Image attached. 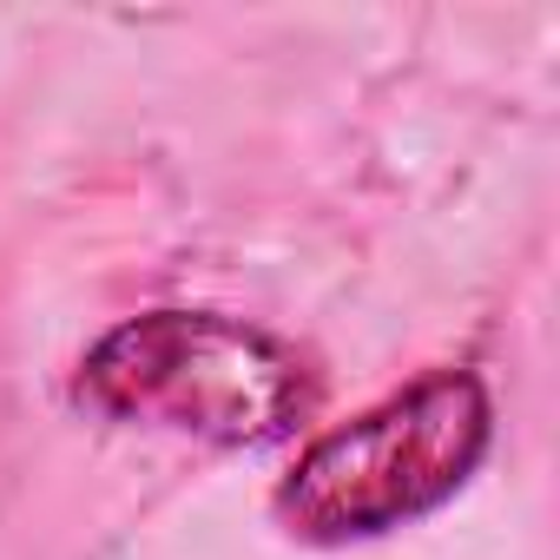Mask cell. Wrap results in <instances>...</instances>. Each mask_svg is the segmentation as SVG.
I'll list each match as a JSON object with an SVG mask.
<instances>
[{"mask_svg":"<svg viewBox=\"0 0 560 560\" xmlns=\"http://www.w3.org/2000/svg\"><path fill=\"white\" fill-rule=\"evenodd\" d=\"M106 422H145L218 448L284 442L317 409V370L257 324L211 311H152L106 330L73 376Z\"/></svg>","mask_w":560,"mask_h":560,"instance_id":"cell-1","label":"cell"},{"mask_svg":"<svg viewBox=\"0 0 560 560\" xmlns=\"http://www.w3.org/2000/svg\"><path fill=\"white\" fill-rule=\"evenodd\" d=\"M494 442V402L475 370H435L357 422L317 435L277 488V521L311 547L376 540L455 501Z\"/></svg>","mask_w":560,"mask_h":560,"instance_id":"cell-2","label":"cell"}]
</instances>
